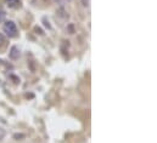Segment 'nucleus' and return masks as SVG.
I'll return each mask as SVG.
<instances>
[{
    "label": "nucleus",
    "mask_w": 157,
    "mask_h": 143,
    "mask_svg": "<svg viewBox=\"0 0 157 143\" xmlns=\"http://www.w3.org/2000/svg\"><path fill=\"white\" fill-rule=\"evenodd\" d=\"M4 32L6 33L9 38H13L17 35V27L12 21H7L4 24Z\"/></svg>",
    "instance_id": "nucleus-1"
},
{
    "label": "nucleus",
    "mask_w": 157,
    "mask_h": 143,
    "mask_svg": "<svg viewBox=\"0 0 157 143\" xmlns=\"http://www.w3.org/2000/svg\"><path fill=\"white\" fill-rule=\"evenodd\" d=\"M6 4L9 5V7H19L21 5V1L20 0H5Z\"/></svg>",
    "instance_id": "nucleus-2"
},
{
    "label": "nucleus",
    "mask_w": 157,
    "mask_h": 143,
    "mask_svg": "<svg viewBox=\"0 0 157 143\" xmlns=\"http://www.w3.org/2000/svg\"><path fill=\"white\" fill-rule=\"evenodd\" d=\"M19 56H20V53H19V51H17V47L12 46L11 47V52H10V57L12 60H16V58H19Z\"/></svg>",
    "instance_id": "nucleus-3"
},
{
    "label": "nucleus",
    "mask_w": 157,
    "mask_h": 143,
    "mask_svg": "<svg viewBox=\"0 0 157 143\" xmlns=\"http://www.w3.org/2000/svg\"><path fill=\"white\" fill-rule=\"evenodd\" d=\"M5 17H6V13H5V11L0 10V22H3L4 20H5Z\"/></svg>",
    "instance_id": "nucleus-4"
},
{
    "label": "nucleus",
    "mask_w": 157,
    "mask_h": 143,
    "mask_svg": "<svg viewBox=\"0 0 157 143\" xmlns=\"http://www.w3.org/2000/svg\"><path fill=\"white\" fill-rule=\"evenodd\" d=\"M35 32H38L39 34H43V32H42V29H40V28H35Z\"/></svg>",
    "instance_id": "nucleus-5"
}]
</instances>
